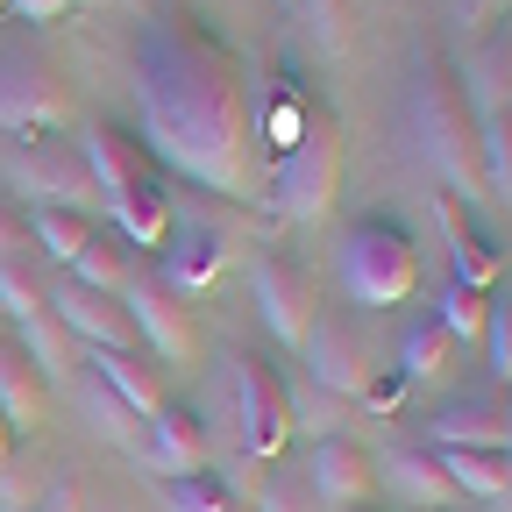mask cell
Wrapping results in <instances>:
<instances>
[{"mask_svg": "<svg viewBox=\"0 0 512 512\" xmlns=\"http://www.w3.org/2000/svg\"><path fill=\"white\" fill-rule=\"evenodd\" d=\"M136 100H143V150H157L192 185L249 192V107L235 57L178 22H150L136 43Z\"/></svg>", "mask_w": 512, "mask_h": 512, "instance_id": "obj_1", "label": "cell"}, {"mask_svg": "<svg viewBox=\"0 0 512 512\" xmlns=\"http://www.w3.org/2000/svg\"><path fill=\"white\" fill-rule=\"evenodd\" d=\"M413 136H420V157L434 164L448 200H456V207H484L477 114H470L463 79L448 72V64H420V79H413Z\"/></svg>", "mask_w": 512, "mask_h": 512, "instance_id": "obj_2", "label": "cell"}, {"mask_svg": "<svg viewBox=\"0 0 512 512\" xmlns=\"http://www.w3.org/2000/svg\"><path fill=\"white\" fill-rule=\"evenodd\" d=\"M335 278L356 306H406L420 285V249L399 221H349L335 249Z\"/></svg>", "mask_w": 512, "mask_h": 512, "instance_id": "obj_3", "label": "cell"}, {"mask_svg": "<svg viewBox=\"0 0 512 512\" xmlns=\"http://www.w3.org/2000/svg\"><path fill=\"white\" fill-rule=\"evenodd\" d=\"M335 185H342V121L335 114H306L299 136L278 150L271 207L285 221H320V214L335 207Z\"/></svg>", "mask_w": 512, "mask_h": 512, "instance_id": "obj_4", "label": "cell"}, {"mask_svg": "<svg viewBox=\"0 0 512 512\" xmlns=\"http://www.w3.org/2000/svg\"><path fill=\"white\" fill-rule=\"evenodd\" d=\"M64 121V79L36 36H0V136Z\"/></svg>", "mask_w": 512, "mask_h": 512, "instance_id": "obj_5", "label": "cell"}, {"mask_svg": "<svg viewBox=\"0 0 512 512\" xmlns=\"http://www.w3.org/2000/svg\"><path fill=\"white\" fill-rule=\"evenodd\" d=\"M228 392H235V434L249 463H271L278 448L292 441V392L278 384V370L264 356L235 349L228 356Z\"/></svg>", "mask_w": 512, "mask_h": 512, "instance_id": "obj_6", "label": "cell"}, {"mask_svg": "<svg viewBox=\"0 0 512 512\" xmlns=\"http://www.w3.org/2000/svg\"><path fill=\"white\" fill-rule=\"evenodd\" d=\"M299 349H306V377L320 384V392H335V399H363V392H370L377 356H370V335H363L356 313H342V306H313Z\"/></svg>", "mask_w": 512, "mask_h": 512, "instance_id": "obj_7", "label": "cell"}, {"mask_svg": "<svg viewBox=\"0 0 512 512\" xmlns=\"http://www.w3.org/2000/svg\"><path fill=\"white\" fill-rule=\"evenodd\" d=\"M228 249H235V228L228 214H178L171 207V228H164V285L185 299V292H207L221 271H228Z\"/></svg>", "mask_w": 512, "mask_h": 512, "instance_id": "obj_8", "label": "cell"}, {"mask_svg": "<svg viewBox=\"0 0 512 512\" xmlns=\"http://www.w3.org/2000/svg\"><path fill=\"white\" fill-rule=\"evenodd\" d=\"M121 306H128V320H136V342H150L164 363H192V356H200V320H192V306L171 285L128 278L121 285Z\"/></svg>", "mask_w": 512, "mask_h": 512, "instance_id": "obj_9", "label": "cell"}, {"mask_svg": "<svg viewBox=\"0 0 512 512\" xmlns=\"http://www.w3.org/2000/svg\"><path fill=\"white\" fill-rule=\"evenodd\" d=\"M50 320L72 342H86V349H136V320H128V306L114 292L79 285V278H57L50 285Z\"/></svg>", "mask_w": 512, "mask_h": 512, "instance_id": "obj_10", "label": "cell"}, {"mask_svg": "<svg viewBox=\"0 0 512 512\" xmlns=\"http://www.w3.org/2000/svg\"><path fill=\"white\" fill-rule=\"evenodd\" d=\"M15 192H36V207H64V214H86L100 200L86 157L64 150V143H29L15 157Z\"/></svg>", "mask_w": 512, "mask_h": 512, "instance_id": "obj_11", "label": "cell"}, {"mask_svg": "<svg viewBox=\"0 0 512 512\" xmlns=\"http://www.w3.org/2000/svg\"><path fill=\"white\" fill-rule=\"evenodd\" d=\"M249 285H256V313H264V328L299 349V342H306V320H313V278L292 264V256L264 249V256L249 264Z\"/></svg>", "mask_w": 512, "mask_h": 512, "instance_id": "obj_12", "label": "cell"}, {"mask_svg": "<svg viewBox=\"0 0 512 512\" xmlns=\"http://www.w3.org/2000/svg\"><path fill=\"white\" fill-rule=\"evenodd\" d=\"M306 491L320 498V512H349V505H363L370 498V484H377V463H370V448L363 441H349V434H328V441H313L306 448Z\"/></svg>", "mask_w": 512, "mask_h": 512, "instance_id": "obj_13", "label": "cell"}, {"mask_svg": "<svg viewBox=\"0 0 512 512\" xmlns=\"http://www.w3.org/2000/svg\"><path fill=\"white\" fill-rule=\"evenodd\" d=\"M79 157H86V171H93V185H100V200L114 207L128 185H143V178H157L150 171V150L136 143V136H121L114 121H93L86 136H79Z\"/></svg>", "mask_w": 512, "mask_h": 512, "instance_id": "obj_14", "label": "cell"}, {"mask_svg": "<svg viewBox=\"0 0 512 512\" xmlns=\"http://www.w3.org/2000/svg\"><path fill=\"white\" fill-rule=\"evenodd\" d=\"M143 463L157 477H192V470H207V427L200 413H185V406H164L143 434Z\"/></svg>", "mask_w": 512, "mask_h": 512, "instance_id": "obj_15", "label": "cell"}, {"mask_svg": "<svg viewBox=\"0 0 512 512\" xmlns=\"http://www.w3.org/2000/svg\"><path fill=\"white\" fill-rule=\"evenodd\" d=\"M434 228L448 235V264H456V285H477V292H491V271H498V242L491 235H477V221H470V207H456L448 192H434Z\"/></svg>", "mask_w": 512, "mask_h": 512, "instance_id": "obj_16", "label": "cell"}, {"mask_svg": "<svg viewBox=\"0 0 512 512\" xmlns=\"http://www.w3.org/2000/svg\"><path fill=\"white\" fill-rule=\"evenodd\" d=\"M86 363H93V377L107 384V392H114L128 413H143V420H157V413H164V384L150 377V363H143L136 349H93Z\"/></svg>", "mask_w": 512, "mask_h": 512, "instance_id": "obj_17", "label": "cell"}, {"mask_svg": "<svg viewBox=\"0 0 512 512\" xmlns=\"http://www.w3.org/2000/svg\"><path fill=\"white\" fill-rule=\"evenodd\" d=\"M434 456H441L448 484H456V498L498 505L512 491V456H505V448H434Z\"/></svg>", "mask_w": 512, "mask_h": 512, "instance_id": "obj_18", "label": "cell"}, {"mask_svg": "<svg viewBox=\"0 0 512 512\" xmlns=\"http://www.w3.org/2000/svg\"><path fill=\"white\" fill-rule=\"evenodd\" d=\"M384 484L399 498H413V505H456V484H448L434 448H392V456H384Z\"/></svg>", "mask_w": 512, "mask_h": 512, "instance_id": "obj_19", "label": "cell"}, {"mask_svg": "<svg viewBox=\"0 0 512 512\" xmlns=\"http://www.w3.org/2000/svg\"><path fill=\"white\" fill-rule=\"evenodd\" d=\"M427 448H505V413L498 406H477V399L441 406L427 420Z\"/></svg>", "mask_w": 512, "mask_h": 512, "instance_id": "obj_20", "label": "cell"}, {"mask_svg": "<svg viewBox=\"0 0 512 512\" xmlns=\"http://www.w3.org/2000/svg\"><path fill=\"white\" fill-rule=\"evenodd\" d=\"M0 413H8L15 434H29L43 420V377H36V363L15 342H0Z\"/></svg>", "mask_w": 512, "mask_h": 512, "instance_id": "obj_21", "label": "cell"}, {"mask_svg": "<svg viewBox=\"0 0 512 512\" xmlns=\"http://www.w3.org/2000/svg\"><path fill=\"white\" fill-rule=\"evenodd\" d=\"M477 171H484V200L512 207V114L505 107L477 114Z\"/></svg>", "mask_w": 512, "mask_h": 512, "instance_id": "obj_22", "label": "cell"}, {"mask_svg": "<svg viewBox=\"0 0 512 512\" xmlns=\"http://www.w3.org/2000/svg\"><path fill=\"white\" fill-rule=\"evenodd\" d=\"M64 278H79V285H93V292H114V299H121V285L136 278V271H128V242L93 228V235H86V249L72 256V271H64Z\"/></svg>", "mask_w": 512, "mask_h": 512, "instance_id": "obj_23", "label": "cell"}, {"mask_svg": "<svg viewBox=\"0 0 512 512\" xmlns=\"http://www.w3.org/2000/svg\"><path fill=\"white\" fill-rule=\"evenodd\" d=\"M164 505L171 512H249L242 491L214 470H192V477H164Z\"/></svg>", "mask_w": 512, "mask_h": 512, "instance_id": "obj_24", "label": "cell"}, {"mask_svg": "<svg viewBox=\"0 0 512 512\" xmlns=\"http://www.w3.org/2000/svg\"><path fill=\"white\" fill-rule=\"evenodd\" d=\"M86 235H93L86 214H64V207H36L29 214V242L50 256V264H64V271H72V256L86 249Z\"/></svg>", "mask_w": 512, "mask_h": 512, "instance_id": "obj_25", "label": "cell"}, {"mask_svg": "<svg viewBox=\"0 0 512 512\" xmlns=\"http://www.w3.org/2000/svg\"><path fill=\"white\" fill-rule=\"evenodd\" d=\"M0 306L15 313V328H22V320H36V313H50V292L36 285V271L22 264V256H8V264H0Z\"/></svg>", "mask_w": 512, "mask_h": 512, "instance_id": "obj_26", "label": "cell"}, {"mask_svg": "<svg viewBox=\"0 0 512 512\" xmlns=\"http://www.w3.org/2000/svg\"><path fill=\"white\" fill-rule=\"evenodd\" d=\"M448 342H456V335H448L441 320H434V328H413L406 349H399V377H441L448 370Z\"/></svg>", "mask_w": 512, "mask_h": 512, "instance_id": "obj_27", "label": "cell"}, {"mask_svg": "<svg viewBox=\"0 0 512 512\" xmlns=\"http://www.w3.org/2000/svg\"><path fill=\"white\" fill-rule=\"evenodd\" d=\"M484 306H491V292L448 285V292H441V328H448V335H484Z\"/></svg>", "mask_w": 512, "mask_h": 512, "instance_id": "obj_28", "label": "cell"}, {"mask_svg": "<svg viewBox=\"0 0 512 512\" xmlns=\"http://www.w3.org/2000/svg\"><path fill=\"white\" fill-rule=\"evenodd\" d=\"M86 413L100 420V434H107V441H121V448H143V434L128 427V406L107 392V384H86Z\"/></svg>", "mask_w": 512, "mask_h": 512, "instance_id": "obj_29", "label": "cell"}, {"mask_svg": "<svg viewBox=\"0 0 512 512\" xmlns=\"http://www.w3.org/2000/svg\"><path fill=\"white\" fill-rule=\"evenodd\" d=\"M484 342H491V370L512 384V299H491L484 306Z\"/></svg>", "mask_w": 512, "mask_h": 512, "instance_id": "obj_30", "label": "cell"}, {"mask_svg": "<svg viewBox=\"0 0 512 512\" xmlns=\"http://www.w3.org/2000/svg\"><path fill=\"white\" fill-rule=\"evenodd\" d=\"M256 505H264V512H320V498L306 491V477H264Z\"/></svg>", "mask_w": 512, "mask_h": 512, "instance_id": "obj_31", "label": "cell"}, {"mask_svg": "<svg viewBox=\"0 0 512 512\" xmlns=\"http://www.w3.org/2000/svg\"><path fill=\"white\" fill-rule=\"evenodd\" d=\"M8 256H29V214L0 192V264H8Z\"/></svg>", "mask_w": 512, "mask_h": 512, "instance_id": "obj_32", "label": "cell"}, {"mask_svg": "<svg viewBox=\"0 0 512 512\" xmlns=\"http://www.w3.org/2000/svg\"><path fill=\"white\" fill-rule=\"evenodd\" d=\"M8 8H15L22 22H57L64 8H72V0H8Z\"/></svg>", "mask_w": 512, "mask_h": 512, "instance_id": "obj_33", "label": "cell"}, {"mask_svg": "<svg viewBox=\"0 0 512 512\" xmlns=\"http://www.w3.org/2000/svg\"><path fill=\"white\" fill-rule=\"evenodd\" d=\"M79 505H86V498H79V484H50L36 512H79Z\"/></svg>", "mask_w": 512, "mask_h": 512, "instance_id": "obj_34", "label": "cell"}, {"mask_svg": "<svg viewBox=\"0 0 512 512\" xmlns=\"http://www.w3.org/2000/svg\"><path fill=\"white\" fill-rule=\"evenodd\" d=\"M15 470V427H8V413H0V477Z\"/></svg>", "mask_w": 512, "mask_h": 512, "instance_id": "obj_35", "label": "cell"}, {"mask_svg": "<svg viewBox=\"0 0 512 512\" xmlns=\"http://www.w3.org/2000/svg\"><path fill=\"white\" fill-rule=\"evenodd\" d=\"M505 456H512V399H505Z\"/></svg>", "mask_w": 512, "mask_h": 512, "instance_id": "obj_36", "label": "cell"}, {"mask_svg": "<svg viewBox=\"0 0 512 512\" xmlns=\"http://www.w3.org/2000/svg\"><path fill=\"white\" fill-rule=\"evenodd\" d=\"M79 512H114V505H100V498H86V505H79Z\"/></svg>", "mask_w": 512, "mask_h": 512, "instance_id": "obj_37", "label": "cell"}, {"mask_svg": "<svg viewBox=\"0 0 512 512\" xmlns=\"http://www.w3.org/2000/svg\"><path fill=\"white\" fill-rule=\"evenodd\" d=\"M491 512H512V491H505V498H498V505H491Z\"/></svg>", "mask_w": 512, "mask_h": 512, "instance_id": "obj_38", "label": "cell"}, {"mask_svg": "<svg viewBox=\"0 0 512 512\" xmlns=\"http://www.w3.org/2000/svg\"><path fill=\"white\" fill-rule=\"evenodd\" d=\"M349 512H370V505H349Z\"/></svg>", "mask_w": 512, "mask_h": 512, "instance_id": "obj_39", "label": "cell"}, {"mask_svg": "<svg viewBox=\"0 0 512 512\" xmlns=\"http://www.w3.org/2000/svg\"><path fill=\"white\" fill-rule=\"evenodd\" d=\"M505 114H512V100H505Z\"/></svg>", "mask_w": 512, "mask_h": 512, "instance_id": "obj_40", "label": "cell"}, {"mask_svg": "<svg viewBox=\"0 0 512 512\" xmlns=\"http://www.w3.org/2000/svg\"><path fill=\"white\" fill-rule=\"evenodd\" d=\"M0 8H8V0H0Z\"/></svg>", "mask_w": 512, "mask_h": 512, "instance_id": "obj_41", "label": "cell"}]
</instances>
